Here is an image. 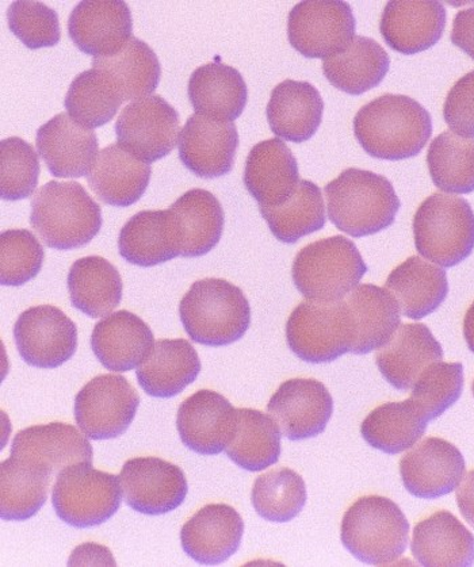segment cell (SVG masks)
<instances>
[{
    "label": "cell",
    "instance_id": "obj_1",
    "mask_svg": "<svg viewBox=\"0 0 474 567\" xmlns=\"http://www.w3.org/2000/svg\"><path fill=\"white\" fill-rule=\"evenodd\" d=\"M358 143L382 161L418 156L433 134V120L421 103L406 95L385 94L361 107L354 118Z\"/></svg>",
    "mask_w": 474,
    "mask_h": 567
},
{
    "label": "cell",
    "instance_id": "obj_2",
    "mask_svg": "<svg viewBox=\"0 0 474 567\" xmlns=\"http://www.w3.org/2000/svg\"><path fill=\"white\" fill-rule=\"evenodd\" d=\"M328 217L351 237L380 234L401 207L391 181L372 171L349 168L326 186Z\"/></svg>",
    "mask_w": 474,
    "mask_h": 567
},
{
    "label": "cell",
    "instance_id": "obj_3",
    "mask_svg": "<svg viewBox=\"0 0 474 567\" xmlns=\"http://www.w3.org/2000/svg\"><path fill=\"white\" fill-rule=\"evenodd\" d=\"M30 224L48 248L70 251L100 234L102 210L81 183L52 181L34 194Z\"/></svg>",
    "mask_w": 474,
    "mask_h": 567
},
{
    "label": "cell",
    "instance_id": "obj_4",
    "mask_svg": "<svg viewBox=\"0 0 474 567\" xmlns=\"http://www.w3.org/2000/svg\"><path fill=\"white\" fill-rule=\"evenodd\" d=\"M179 316L188 337L206 347L234 344L251 324V307L245 292L218 278L193 284L182 298Z\"/></svg>",
    "mask_w": 474,
    "mask_h": 567
},
{
    "label": "cell",
    "instance_id": "obj_5",
    "mask_svg": "<svg viewBox=\"0 0 474 567\" xmlns=\"http://www.w3.org/2000/svg\"><path fill=\"white\" fill-rule=\"evenodd\" d=\"M340 539L351 556L363 564L396 563L410 542V523L391 498L364 496L346 512Z\"/></svg>",
    "mask_w": 474,
    "mask_h": 567
},
{
    "label": "cell",
    "instance_id": "obj_6",
    "mask_svg": "<svg viewBox=\"0 0 474 567\" xmlns=\"http://www.w3.org/2000/svg\"><path fill=\"white\" fill-rule=\"evenodd\" d=\"M368 266L354 244L332 236L303 247L291 267L297 290L309 301L337 302L360 286Z\"/></svg>",
    "mask_w": 474,
    "mask_h": 567
},
{
    "label": "cell",
    "instance_id": "obj_7",
    "mask_svg": "<svg viewBox=\"0 0 474 567\" xmlns=\"http://www.w3.org/2000/svg\"><path fill=\"white\" fill-rule=\"evenodd\" d=\"M416 251L433 264L450 268L470 258L474 249V212L457 195L435 193L413 217Z\"/></svg>",
    "mask_w": 474,
    "mask_h": 567
},
{
    "label": "cell",
    "instance_id": "obj_8",
    "mask_svg": "<svg viewBox=\"0 0 474 567\" xmlns=\"http://www.w3.org/2000/svg\"><path fill=\"white\" fill-rule=\"evenodd\" d=\"M123 486L117 475L96 471L93 463L65 467L52 489V504L60 520L75 528L101 526L117 514Z\"/></svg>",
    "mask_w": 474,
    "mask_h": 567
},
{
    "label": "cell",
    "instance_id": "obj_9",
    "mask_svg": "<svg viewBox=\"0 0 474 567\" xmlns=\"http://www.w3.org/2000/svg\"><path fill=\"white\" fill-rule=\"evenodd\" d=\"M289 349L301 361L330 363L351 352L356 322L346 301L301 302L287 322Z\"/></svg>",
    "mask_w": 474,
    "mask_h": 567
},
{
    "label": "cell",
    "instance_id": "obj_10",
    "mask_svg": "<svg viewBox=\"0 0 474 567\" xmlns=\"http://www.w3.org/2000/svg\"><path fill=\"white\" fill-rule=\"evenodd\" d=\"M140 398L123 375L105 374L91 380L75 399V419L83 434L94 441H111L130 429Z\"/></svg>",
    "mask_w": 474,
    "mask_h": 567
},
{
    "label": "cell",
    "instance_id": "obj_11",
    "mask_svg": "<svg viewBox=\"0 0 474 567\" xmlns=\"http://www.w3.org/2000/svg\"><path fill=\"white\" fill-rule=\"evenodd\" d=\"M118 144L144 163L172 154L179 140V114L161 95L130 103L115 122Z\"/></svg>",
    "mask_w": 474,
    "mask_h": 567
},
{
    "label": "cell",
    "instance_id": "obj_12",
    "mask_svg": "<svg viewBox=\"0 0 474 567\" xmlns=\"http://www.w3.org/2000/svg\"><path fill=\"white\" fill-rule=\"evenodd\" d=\"M356 17L344 2H301L290 11V45L307 59H327L356 39Z\"/></svg>",
    "mask_w": 474,
    "mask_h": 567
},
{
    "label": "cell",
    "instance_id": "obj_13",
    "mask_svg": "<svg viewBox=\"0 0 474 567\" xmlns=\"http://www.w3.org/2000/svg\"><path fill=\"white\" fill-rule=\"evenodd\" d=\"M14 339L18 352L28 364L58 369L75 355L78 328L63 310L40 305L18 317Z\"/></svg>",
    "mask_w": 474,
    "mask_h": 567
},
{
    "label": "cell",
    "instance_id": "obj_14",
    "mask_svg": "<svg viewBox=\"0 0 474 567\" xmlns=\"http://www.w3.org/2000/svg\"><path fill=\"white\" fill-rule=\"evenodd\" d=\"M120 481L125 503L138 514L150 516L166 515L179 508L188 492L182 468L156 456L125 462Z\"/></svg>",
    "mask_w": 474,
    "mask_h": 567
},
{
    "label": "cell",
    "instance_id": "obj_15",
    "mask_svg": "<svg viewBox=\"0 0 474 567\" xmlns=\"http://www.w3.org/2000/svg\"><path fill=\"white\" fill-rule=\"evenodd\" d=\"M289 441H306L323 434L333 413V400L323 383L312 378H295L284 382L267 404Z\"/></svg>",
    "mask_w": 474,
    "mask_h": 567
},
{
    "label": "cell",
    "instance_id": "obj_16",
    "mask_svg": "<svg viewBox=\"0 0 474 567\" xmlns=\"http://www.w3.org/2000/svg\"><path fill=\"white\" fill-rule=\"evenodd\" d=\"M466 472L464 455L441 437L419 443L400 461L405 489L423 499L440 498L457 489Z\"/></svg>",
    "mask_w": 474,
    "mask_h": 567
},
{
    "label": "cell",
    "instance_id": "obj_17",
    "mask_svg": "<svg viewBox=\"0 0 474 567\" xmlns=\"http://www.w3.org/2000/svg\"><path fill=\"white\" fill-rule=\"evenodd\" d=\"M179 158L194 175L220 178L233 171L239 133L234 122L194 114L179 134Z\"/></svg>",
    "mask_w": 474,
    "mask_h": 567
},
{
    "label": "cell",
    "instance_id": "obj_18",
    "mask_svg": "<svg viewBox=\"0 0 474 567\" xmlns=\"http://www.w3.org/2000/svg\"><path fill=\"white\" fill-rule=\"evenodd\" d=\"M237 410L220 393L199 390L182 402L176 414L182 443L199 455H218L233 441Z\"/></svg>",
    "mask_w": 474,
    "mask_h": 567
},
{
    "label": "cell",
    "instance_id": "obj_19",
    "mask_svg": "<svg viewBox=\"0 0 474 567\" xmlns=\"http://www.w3.org/2000/svg\"><path fill=\"white\" fill-rule=\"evenodd\" d=\"M69 34L79 51L94 59L112 56L133 37L130 6L123 0H84L71 12Z\"/></svg>",
    "mask_w": 474,
    "mask_h": 567
},
{
    "label": "cell",
    "instance_id": "obj_20",
    "mask_svg": "<svg viewBox=\"0 0 474 567\" xmlns=\"http://www.w3.org/2000/svg\"><path fill=\"white\" fill-rule=\"evenodd\" d=\"M39 155L54 178H83L99 157V138L93 130L70 114H58L42 125L35 136Z\"/></svg>",
    "mask_w": 474,
    "mask_h": 567
},
{
    "label": "cell",
    "instance_id": "obj_21",
    "mask_svg": "<svg viewBox=\"0 0 474 567\" xmlns=\"http://www.w3.org/2000/svg\"><path fill=\"white\" fill-rule=\"evenodd\" d=\"M245 534L239 512L227 504L200 508L181 529V545L200 565H221L235 556Z\"/></svg>",
    "mask_w": 474,
    "mask_h": 567
},
{
    "label": "cell",
    "instance_id": "obj_22",
    "mask_svg": "<svg viewBox=\"0 0 474 567\" xmlns=\"http://www.w3.org/2000/svg\"><path fill=\"white\" fill-rule=\"evenodd\" d=\"M446 28V9L440 2L393 0L382 11L380 32L399 53L416 54L433 48Z\"/></svg>",
    "mask_w": 474,
    "mask_h": 567
},
{
    "label": "cell",
    "instance_id": "obj_23",
    "mask_svg": "<svg viewBox=\"0 0 474 567\" xmlns=\"http://www.w3.org/2000/svg\"><path fill=\"white\" fill-rule=\"evenodd\" d=\"M300 183L299 163L281 138L254 146L247 157L245 186L259 207L282 205Z\"/></svg>",
    "mask_w": 474,
    "mask_h": 567
},
{
    "label": "cell",
    "instance_id": "obj_24",
    "mask_svg": "<svg viewBox=\"0 0 474 567\" xmlns=\"http://www.w3.org/2000/svg\"><path fill=\"white\" fill-rule=\"evenodd\" d=\"M155 344L150 326L127 310L106 316L91 334V349L103 368L126 373L138 368Z\"/></svg>",
    "mask_w": 474,
    "mask_h": 567
},
{
    "label": "cell",
    "instance_id": "obj_25",
    "mask_svg": "<svg viewBox=\"0 0 474 567\" xmlns=\"http://www.w3.org/2000/svg\"><path fill=\"white\" fill-rule=\"evenodd\" d=\"M443 350L437 341L424 324H403L375 353V363L380 373L391 383L394 389H412L418 377L423 373L430 364L441 362Z\"/></svg>",
    "mask_w": 474,
    "mask_h": 567
},
{
    "label": "cell",
    "instance_id": "obj_26",
    "mask_svg": "<svg viewBox=\"0 0 474 567\" xmlns=\"http://www.w3.org/2000/svg\"><path fill=\"white\" fill-rule=\"evenodd\" d=\"M120 255L127 264L154 267L178 258L182 241L178 224L168 210H145L127 219L118 237Z\"/></svg>",
    "mask_w": 474,
    "mask_h": 567
},
{
    "label": "cell",
    "instance_id": "obj_27",
    "mask_svg": "<svg viewBox=\"0 0 474 567\" xmlns=\"http://www.w3.org/2000/svg\"><path fill=\"white\" fill-rule=\"evenodd\" d=\"M11 456L40 463L58 475L75 463H93L94 451L87 436L74 425L51 423L18 432Z\"/></svg>",
    "mask_w": 474,
    "mask_h": 567
},
{
    "label": "cell",
    "instance_id": "obj_28",
    "mask_svg": "<svg viewBox=\"0 0 474 567\" xmlns=\"http://www.w3.org/2000/svg\"><path fill=\"white\" fill-rule=\"evenodd\" d=\"M200 361L196 349L185 339H166L152 347L138 365V385L151 398L172 399L197 380Z\"/></svg>",
    "mask_w": 474,
    "mask_h": 567
},
{
    "label": "cell",
    "instance_id": "obj_29",
    "mask_svg": "<svg viewBox=\"0 0 474 567\" xmlns=\"http://www.w3.org/2000/svg\"><path fill=\"white\" fill-rule=\"evenodd\" d=\"M324 101L308 82L285 81L272 90L267 120L271 132L281 140L301 144L318 132L323 120Z\"/></svg>",
    "mask_w": 474,
    "mask_h": 567
},
{
    "label": "cell",
    "instance_id": "obj_30",
    "mask_svg": "<svg viewBox=\"0 0 474 567\" xmlns=\"http://www.w3.org/2000/svg\"><path fill=\"white\" fill-rule=\"evenodd\" d=\"M151 174V164L140 161L120 144H113L100 152L87 182L102 203L127 207L147 192Z\"/></svg>",
    "mask_w": 474,
    "mask_h": 567
},
{
    "label": "cell",
    "instance_id": "obj_31",
    "mask_svg": "<svg viewBox=\"0 0 474 567\" xmlns=\"http://www.w3.org/2000/svg\"><path fill=\"white\" fill-rule=\"evenodd\" d=\"M411 551L422 566H472L474 535L452 512L437 511L413 528Z\"/></svg>",
    "mask_w": 474,
    "mask_h": 567
},
{
    "label": "cell",
    "instance_id": "obj_32",
    "mask_svg": "<svg viewBox=\"0 0 474 567\" xmlns=\"http://www.w3.org/2000/svg\"><path fill=\"white\" fill-rule=\"evenodd\" d=\"M385 286L398 301L401 313L411 320L434 313L449 295L446 271L421 256H412L394 268Z\"/></svg>",
    "mask_w": 474,
    "mask_h": 567
},
{
    "label": "cell",
    "instance_id": "obj_33",
    "mask_svg": "<svg viewBox=\"0 0 474 567\" xmlns=\"http://www.w3.org/2000/svg\"><path fill=\"white\" fill-rule=\"evenodd\" d=\"M187 91L196 114L230 122L240 117L248 101L241 73L218 60L194 71Z\"/></svg>",
    "mask_w": 474,
    "mask_h": 567
},
{
    "label": "cell",
    "instance_id": "obj_34",
    "mask_svg": "<svg viewBox=\"0 0 474 567\" xmlns=\"http://www.w3.org/2000/svg\"><path fill=\"white\" fill-rule=\"evenodd\" d=\"M356 322L352 353L364 355L382 349L401 327V310L394 297L375 285H360L346 300Z\"/></svg>",
    "mask_w": 474,
    "mask_h": 567
},
{
    "label": "cell",
    "instance_id": "obj_35",
    "mask_svg": "<svg viewBox=\"0 0 474 567\" xmlns=\"http://www.w3.org/2000/svg\"><path fill=\"white\" fill-rule=\"evenodd\" d=\"M391 58L379 42L356 35L344 51L327 58L323 73L333 87L350 95H361L384 81Z\"/></svg>",
    "mask_w": 474,
    "mask_h": 567
},
{
    "label": "cell",
    "instance_id": "obj_36",
    "mask_svg": "<svg viewBox=\"0 0 474 567\" xmlns=\"http://www.w3.org/2000/svg\"><path fill=\"white\" fill-rule=\"evenodd\" d=\"M178 224L182 254L184 258H198L209 254L221 240L224 230V209L215 195L203 188L182 195L169 207Z\"/></svg>",
    "mask_w": 474,
    "mask_h": 567
},
{
    "label": "cell",
    "instance_id": "obj_37",
    "mask_svg": "<svg viewBox=\"0 0 474 567\" xmlns=\"http://www.w3.org/2000/svg\"><path fill=\"white\" fill-rule=\"evenodd\" d=\"M66 285L71 303L91 319L111 316L123 300V279L117 268L101 256L76 260Z\"/></svg>",
    "mask_w": 474,
    "mask_h": 567
},
{
    "label": "cell",
    "instance_id": "obj_38",
    "mask_svg": "<svg viewBox=\"0 0 474 567\" xmlns=\"http://www.w3.org/2000/svg\"><path fill=\"white\" fill-rule=\"evenodd\" d=\"M93 69L105 73L124 102L151 96L162 78V65L156 53L136 37H132L112 56L95 58Z\"/></svg>",
    "mask_w": 474,
    "mask_h": 567
},
{
    "label": "cell",
    "instance_id": "obj_39",
    "mask_svg": "<svg viewBox=\"0 0 474 567\" xmlns=\"http://www.w3.org/2000/svg\"><path fill=\"white\" fill-rule=\"evenodd\" d=\"M429 419L411 399L385 402L370 412L361 425V435L370 447L396 455L415 447L427 431Z\"/></svg>",
    "mask_w": 474,
    "mask_h": 567
},
{
    "label": "cell",
    "instance_id": "obj_40",
    "mask_svg": "<svg viewBox=\"0 0 474 567\" xmlns=\"http://www.w3.org/2000/svg\"><path fill=\"white\" fill-rule=\"evenodd\" d=\"M50 468L33 461L10 456L2 462V503L0 515L6 522L32 519L44 507L51 489Z\"/></svg>",
    "mask_w": 474,
    "mask_h": 567
},
{
    "label": "cell",
    "instance_id": "obj_41",
    "mask_svg": "<svg viewBox=\"0 0 474 567\" xmlns=\"http://www.w3.org/2000/svg\"><path fill=\"white\" fill-rule=\"evenodd\" d=\"M281 434L269 414L241 408L237 410L235 434L225 453L245 471L262 472L279 461Z\"/></svg>",
    "mask_w": 474,
    "mask_h": 567
},
{
    "label": "cell",
    "instance_id": "obj_42",
    "mask_svg": "<svg viewBox=\"0 0 474 567\" xmlns=\"http://www.w3.org/2000/svg\"><path fill=\"white\" fill-rule=\"evenodd\" d=\"M260 215L276 239L293 244L326 227V205L320 187L311 181H300L296 192L282 205L260 207Z\"/></svg>",
    "mask_w": 474,
    "mask_h": 567
},
{
    "label": "cell",
    "instance_id": "obj_43",
    "mask_svg": "<svg viewBox=\"0 0 474 567\" xmlns=\"http://www.w3.org/2000/svg\"><path fill=\"white\" fill-rule=\"evenodd\" d=\"M427 166L434 185L450 194L474 192V138L443 132L430 144Z\"/></svg>",
    "mask_w": 474,
    "mask_h": 567
},
{
    "label": "cell",
    "instance_id": "obj_44",
    "mask_svg": "<svg viewBox=\"0 0 474 567\" xmlns=\"http://www.w3.org/2000/svg\"><path fill=\"white\" fill-rule=\"evenodd\" d=\"M123 103L105 73L93 69L79 73L74 79L64 106L79 124L94 130L111 122Z\"/></svg>",
    "mask_w": 474,
    "mask_h": 567
},
{
    "label": "cell",
    "instance_id": "obj_45",
    "mask_svg": "<svg viewBox=\"0 0 474 567\" xmlns=\"http://www.w3.org/2000/svg\"><path fill=\"white\" fill-rule=\"evenodd\" d=\"M307 485L300 474L282 467L255 480L251 502L257 514L271 523H288L307 504Z\"/></svg>",
    "mask_w": 474,
    "mask_h": 567
},
{
    "label": "cell",
    "instance_id": "obj_46",
    "mask_svg": "<svg viewBox=\"0 0 474 567\" xmlns=\"http://www.w3.org/2000/svg\"><path fill=\"white\" fill-rule=\"evenodd\" d=\"M464 390V365L436 362L418 377L412 386L411 400L425 417H441L461 398Z\"/></svg>",
    "mask_w": 474,
    "mask_h": 567
},
{
    "label": "cell",
    "instance_id": "obj_47",
    "mask_svg": "<svg viewBox=\"0 0 474 567\" xmlns=\"http://www.w3.org/2000/svg\"><path fill=\"white\" fill-rule=\"evenodd\" d=\"M0 194L4 200L32 197L39 185L40 161L32 144L20 137L0 144Z\"/></svg>",
    "mask_w": 474,
    "mask_h": 567
},
{
    "label": "cell",
    "instance_id": "obj_48",
    "mask_svg": "<svg viewBox=\"0 0 474 567\" xmlns=\"http://www.w3.org/2000/svg\"><path fill=\"white\" fill-rule=\"evenodd\" d=\"M45 252L32 231L4 230L0 235V282L22 286L39 276Z\"/></svg>",
    "mask_w": 474,
    "mask_h": 567
},
{
    "label": "cell",
    "instance_id": "obj_49",
    "mask_svg": "<svg viewBox=\"0 0 474 567\" xmlns=\"http://www.w3.org/2000/svg\"><path fill=\"white\" fill-rule=\"evenodd\" d=\"M9 28L29 49L52 48L62 39L56 10L41 2L18 0L8 11Z\"/></svg>",
    "mask_w": 474,
    "mask_h": 567
},
{
    "label": "cell",
    "instance_id": "obj_50",
    "mask_svg": "<svg viewBox=\"0 0 474 567\" xmlns=\"http://www.w3.org/2000/svg\"><path fill=\"white\" fill-rule=\"evenodd\" d=\"M443 118L453 133L474 138V71L462 76L449 91Z\"/></svg>",
    "mask_w": 474,
    "mask_h": 567
},
{
    "label": "cell",
    "instance_id": "obj_51",
    "mask_svg": "<svg viewBox=\"0 0 474 567\" xmlns=\"http://www.w3.org/2000/svg\"><path fill=\"white\" fill-rule=\"evenodd\" d=\"M452 42L474 60V8L462 10L455 16Z\"/></svg>",
    "mask_w": 474,
    "mask_h": 567
},
{
    "label": "cell",
    "instance_id": "obj_52",
    "mask_svg": "<svg viewBox=\"0 0 474 567\" xmlns=\"http://www.w3.org/2000/svg\"><path fill=\"white\" fill-rule=\"evenodd\" d=\"M457 504L461 515L474 528V471L466 474L457 491Z\"/></svg>",
    "mask_w": 474,
    "mask_h": 567
},
{
    "label": "cell",
    "instance_id": "obj_53",
    "mask_svg": "<svg viewBox=\"0 0 474 567\" xmlns=\"http://www.w3.org/2000/svg\"><path fill=\"white\" fill-rule=\"evenodd\" d=\"M464 338L467 347H470V350L474 353V302L465 315Z\"/></svg>",
    "mask_w": 474,
    "mask_h": 567
},
{
    "label": "cell",
    "instance_id": "obj_54",
    "mask_svg": "<svg viewBox=\"0 0 474 567\" xmlns=\"http://www.w3.org/2000/svg\"><path fill=\"white\" fill-rule=\"evenodd\" d=\"M472 392H473V395H474V381L472 383Z\"/></svg>",
    "mask_w": 474,
    "mask_h": 567
}]
</instances>
